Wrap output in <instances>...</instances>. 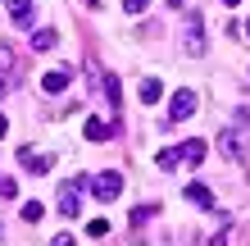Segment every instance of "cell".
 <instances>
[{
    "mask_svg": "<svg viewBox=\"0 0 250 246\" xmlns=\"http://www.w3.org/2000/svg\"><path fill=\"white\" fill-rule=\"evenodd\" d=\"M82 192H86V173L60 182V214H64V219H78V214H82Z\"/></svg>",
    "mask_w": 250,
    "mask_h": 246,
    "instance_id": "1",
    "label": "cell"
},
{
    "mask_svg": "<svg viewBox=\"0 0 250 246\" xmlns=\"http://www.w3.org/2000/svg\"><path fill=\"white\" fill-rule=\"evenodd\" d=\"M159 96H164V87H159L155 78H146V82H141V100H146V105H155Z\"/></svg>",
    "mask_w": 250,
    "mask_h": 246,
    "instance_id": "15",
    "label": "cell"
},
{
    "mask_svg": "<svg viewBox=\"0 0 250 246\" xmlns=\"http://www.w3.org/2000/svg\"><path fill=\"white\" fill-rule=\"evenodd\" d=\"M155 164L164 169V173H173V169L182 164V151H173V146H168V151H159V155H155Z\"/></svg>",
    "mask_w": 250,
    "mask_h": 246,
    "instance_id": "14",
    "label": "cell"
},
{
    "mask_svg": "<svg viewBox=\"0 0 250 246\" xmlns=\"http://www.w3.org/2000/svg\"><path fill=\"white\" fill-rule=\"evenodd\" d=\"M68 82H73V73H68V68H50V73L41 78V91H46V96H60Z\"/></svg>",
    "mask_w": 250,
    "mask_h": 246,
    "instance_id": "7",
    "label": "cell"
},
{
    "mask_svg": "<svg viewBox=\"0 0 250 246\" xmlns=\"http://www.w3.org/2000/svg\"><path fill=\"white\" fill-rule=\"evenodd\" d=\"M182 160H187V164H200V160H205V141H200V137H191L187 146H182Z\"/></svg>",
    "mask_w": 250,
    "mask_h": 246,
    "instance_id": "12",
    "label": "cell"
},
{
    "mask_svg": "<svg viewBox=\"0 0 250 246\" xmlns=\"http://www.w3.org/2000/svg\"><path fill=\"white\" fill-rule=\"evenodd\" d=\"M86 137H91V141H109V137H114V128H109V123H100V119H86Z\"/></svg>",
    "mask_w": 250,
    "mask_h": 246,
    "instance_id": "13",
    "label": "cell"
},
{
    "mask_svg": "<svg viewBox=\"0 0 250 246\" xmlns=\"http://www.w3.org/2000/svg\"><path fill=\"white\" fill-rule=\"evenodd\" d=\"M14 64H19V60H14V50L0 41V73H14Z\"/></svg>",
    "mask_w": 250,
    "mask_h": 246,
    "instance_id": "16",
    "label": "cell"
},
{
    "mask_svg": "<svg viewBox=\"0 0 250 246\" xmlns=\"http://www.w3.org/2000/svg\"><path fill=\"white\" fill-rule=\"evenodd\" d=\"M86 233H91V237H105L109 224H105V219H91V224H86Z\"/></svg>",
    "mask_w": 250,
    "mask_h": 246,
    "instance_id": "18",
    "label": "cell"
},
{
    "mask_svg": "<svg viewBox=\"0 0 250 246\" xmlns=\"http://www.w3.org/2000/svg\"><path fill=\"white\" fill-rule=\"evenodd\" d=\"M187 201H191V205H200V210H214V192L205 182H191L187 187Z\"/></svg>",
    "mask_w": 250,
    "mask_h": 246,
    "instance_id": "8",
    "label": "cell"
},
{
    "mask_svg": "<svg viewBox=\"0 0 250 246\" xmlns=\"http://www.w3.org/2000/svg\"><path fill=\"white\" fill-rule=\"evenodd\" d=\"M14 192H19V182H14V178H0V201H9Z\"/></svg>",
    "mask_w": 250,
    "mask_h": 246,
    "instance_id": "19",
    "label": "cell"
},
{
    "mask_svg": "<svg viewBox=\"0 0 250 246\" xmlns=\"http://www.w3.org/2000/svg\"><path fill=\"white\" fill-rule=\"evenodd\" d=\"M218 146H223V155H228L232 164H237L241 155H246V137L237 133V128H228V133H223V141H218Z\"/></svg>",
    "mask_w": 250,
    "mask_h": 246,
    "instance_id": "6",
    "label": "cell"
},
{
    "mask_svg": "<svg viewBox=\"0 0 250 246\" xmlns=\"http://www.w3.org/2000/svg\"><path fill=\"white\" fill-rule=\"evenodd\" d=\"M19 160H23V169L32 173V178H41V173H50V169H55V155H37V151H27V146L19 151Z\"/></svg>",
    "mask_w": 250,
    "mask_h": 246,
    "instance_id": "5",
    "label": "cell"
},
{
    "mask_svg": "<svg viewBox=\"0 0 250 246\" xmlns=\"http://www.w3.org/2000/svg\"><path fill=\"white\" fill-rule=\"evenodd\" d=\"M5 9H9V19L19 23V27L32 19V0H5Z\"/></svg>",
    "mask_w": 250,
    "mask_h": 246,
    "instance_id": "10",
    "label": "cell"
},
{
    "mask_svg": "<svg viewBox=\"0 0 250 246\" xmlns=\"http://www.w3.org/2000/svg\"><path fill=\"white\" fill-rule=\"evenodd\" d=\"M100 87H105V100H109L114 110H119V105H123V82L114 78V73H105V78H100Z\"/></svg>",
    "mask_w": 250,
    "mask_h": 246,
    "instance_id": "9",
    "label": "cell"
},
{
    "mask_svg": "<svg viewBox=\"0 0 250 246\" xmlns=\"http://www.w3.org/2000/svg\"><path fill=\"white\" fill-rule=\"evenodd\" d=\"M146 5H150V0H123V9H127V14H146Z\"/></svg>",
    "mask_w": 250,
    "mask_h": 246,
    "instance_id": "20",
    "label": "cell"
},
{
    "mask_svg": "<svg viewBox=\"0 0 250 246\" xmlns=\"http://www.w3.org/2000/svg\"><path fill=\"white\" fill-rule=\"evenodd\" d=\"M191 114H196V91H182L173 96V105H168V123H182V119H191Z\"/></svg>",
    "mask_w": 250,
    "mask_h": 246,
    "instance_id": "4",
    "label": "cell"
},
{
    "mask_svg": "<svg viewBox=\"0 0 250 246\" xmlns=\"http://www.w3.org/2000/svg\"><path fill=\"white\" fill-rule=\"evenodd\" d=\"M182 46H187V55H205V19H200V14H187Z\"/></svg>",
    "mask_w": 250,
    "mask_h": 246,
    "instance_id": "3",
    "label": "cell"
},
{
    "mask_svg": "<svg viewBox=\"0 0 250 246\" xmlns=\"http://www.w3.org/2000/svg\"><path fill=\"white\" fill-rule=\"evenodd\" d=\"M9 133V119H5V114H0V137H5Z\"/></svg>",
    "mask_w": 250,
    "mask_h": 246,
    "instance_id": "22",
    "label": "cell"
},
{
    "mask_svg": "<svg viewBox=\"0 0 250 246\" xmlns=\"http://www.w3.org/2000/svg\"><path fill=\"white\" fill-rule=\"evenodd\" d=\"M41 214H46V210H41V201H27V205H23V219H27V224H37Z\"/></svg>",
    "mask_w": 250,
    "mask_h": 246,
    "instance_id": "17",
    "label": "cell"
},
{
    "mask_svg": "<svg viewBox=\"0 0 250 246\" xmlns=\"http://www.w3.org/2000/svg\"><path fill=\"white\" fill-rule=\"evenodd\" d=\"M86 192H91L96 201H114V196L123 192V173H114V169L96 173V178H86Z\"/></svg>",
    "mask_w": 250,
    "mask_h": 246,
    "instance_id": "2",
    "label": "cell"
},
{
    "mask_svg": "<svg viewBox=\"0 0 250 246\" xmlns=\"http://www.w3.org/2000/svg\"><path fill=\"white\" fill-rule=\"evenodd\" d=\"M223 5H237V0H223Z\"/></svg>",
    "mask_w": 250,
    "mask_h": 246,
    "instance_id": "24",
    "label": "cell"
},
{
    "mask_svg": "<svg viewBox=\"0 0 250 246\" xmlns=\"http://www.w3.org/2000/svg\"><path fill=\"white\" fill-rule=\"evenodd\" d=\"M55 41H60V32H55V27H37V32H32V50H50Z\"/></svg>",
    "mask_w": 250,
    "mask_h": 246,
    "instance_id": "11",
    "label": "cell"
},
{
    "mask_svg": "<svg viewBox=\"0 0 250 246\" xmlns=\"http://www.w3.org/2000/svg\"><path fill=\"white\" fill-rule=\"evenodd\" d=\"M246 37H250V23H246Z\"/></svg>",
    "mask_w": 250,
    "mask_h": 246,
    "instance_id": "25",
    "label": "cell"
},
{
    "mask_svg": "<svg viewBox=\"0 0 250 246\" xmlns=\"http://www.w3.org/2000/svg\"><path fill=\"white\" fill-rule=\"evenodd\" d=\"M5 87H9V82H5V78H0V96H5Z\"/></svg>",
    "mask_w": 250,
    "mask_h": 246,
    "instance_id": "23",
    "label": "cell"
},
{
    "mask_svg": "<svg viewBox=\"0 0 250 246\" xmlns=\"http://www.w3.org/2000/svg\"><path fill=\"white\" fill-rule=\"evenodd\" d=\"M50 246H78V242H73V237H55Z\"/></svg>",
    "mask_w": 250,
    "mask_h": 246,
    "instance_id": "21",
    "label": "cell"
}]
</instances>
